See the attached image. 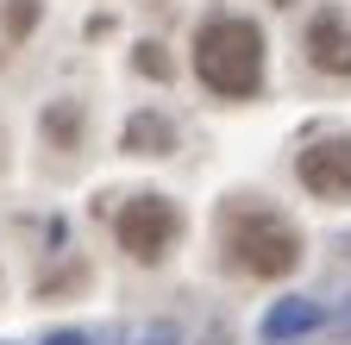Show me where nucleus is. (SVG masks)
Listing matches in <instances>:
<instances>
[{"mask_svg":"<svg viewBox=\"0 0 351 345\" xmlns=\"http://www.w3.org/2000/svg\"><path fill=\"white\" fill-rule=\"evenodd\" d=\"M219 251H226V264L239 276L276 283L301 264V233L263 201H226V213H219Z\"/></svg>","mask_w":351,"mask_h":345,"instance_id":"nucleus-1","label":"nucleus"},{"mask_svg":"<svg viewBox=\"0 0 351 345\" xmlns=\"http://www.w3.org/2000/svg\"><path fill=\"white\" fill-rule=\"evenodd\" d=\"M195 75L219 101H251L263 88V32L239 13H219L195 32Z\"/></svg>","mask_w":351,"mask_h":345,"instance_id":"nucleus-2","label":"nucleus"},{"mask_svg":"<svg viewBox=\"0 0 351 345\" xmlns=\"http://www.w3.org/2000/svg\"><path fill=\"white\" fill-rule=\"evenodd\" d=\"M119 251L132 257V264H163V257L176 251V239H182V207H176L169 195H132L119 207Z\"/></svg>","mask_w":351,"mask_h":345,"instance_id":"nucleus-3","label":"nucleus"},{"mask_svg":"<svg viewBox=\"0 0 351 345\" xmlns=\"http://www.w3.org/2000/svg\"><path fill=\"white\" fill-rule=\"evenodd\" d=\"M295 176L314 201H351V139L345 132H326L314 145H301L295 157Z\"/></svg>","mask_w":351,"mask_h":345,"instance_id":"nucleus-4","label":"nucleus"},{"mask_svg":"<svg viewBox=\"0 0 351 345\" xmlns=\"http://www.w3.org/2000/svg\"><path fill=\"white\" fill-rule=\"evenodd\" d=\"M307 63L320 75H351V19L339 7H320L307 19Z\"/></svg>","mask_w":351,"mask_h":345,"instance_id":"nucleus-5","label":"nucleus"},{"mask_svg":"<svg viewBox=\"0 0 351 345\" xmlns=\"http://www.w3.org/2000/svg\"><path fill=\"white\" fill-rule=\"evenodd\" d=\"M119 151L125 157H169L176 151V126H169V113H132L125 119V132H119Z\"/></svg>","mask_w":351,"mask_h":345,"instance_id":"nucleus-6","label":"nucleus"},{"mask_svg":"<svg viewBox=\"0 0 351 345\" xmlns=\"http://www.w3.org/2000/svg\"><path fill=\"white\" fill-rule=\"evenodd\" d=\"M326 320V308H320V301H307V295H289V301H276V308L270 314H263V339H295V333H314Z\"/></svg>","mask_w":351,"mask_h":345,"instance_id":"nucleus-7","label":"nucleus"},{"mask_svg":"<svg viewBox=\"0 0 351 345\" xmlns=\"http://www.w3.org/2000/svg\"><path fill=\"white\" fill-rule=\"evenodd\" d=\"M44 139H57L63 151H75V139H82V107L75 101H57L51 113H44Z\"/></svg>","mask_w":351,"mask_h":345,"instance_id":"nucleus-8","label":"nucleus"},{"mask_svg":"<svg viewBox=\"0 0 351 345\" xmlns=\"http://www.w3.org/2000/svg\"><path fill=\"white\" fill-rule=\"evenodd\" d=\"M32 19H38V0H13V7H7V32H13V38H25Z\"/></svg>","mask_w":351,"mask_h":345,"instance_id":"nucleus-9","label":"nucleus"},{"mask_svg":"<svg viewBox=\"0 0 351 345\" xmlns=\"http://www.w3.org/2000/svg\"><path fill=\"white\" fill-rule=\"evenodd\" d=\"M132 63H138V75H157V82L169 75V57H163L157 45H138V57H132Z\"/></svg>","mask_w":351,"mask_h":345,"instance_id":"nucleus-10","label":"nucleus"},{"mask_svg":"<svg viewBox=\"0 0 351 345\" xmlns=\"http://www.w3.org/2000/svg\"><path fill=\"white\" fill-rule=\"evenodd\" d=\"M44 345H88V333H75V326H63V333H51Z\"/></svg>","mask_w":351,"mask_h":345,"instance_id":"nucleus-11","label":"nucleus"}]
</instances>
